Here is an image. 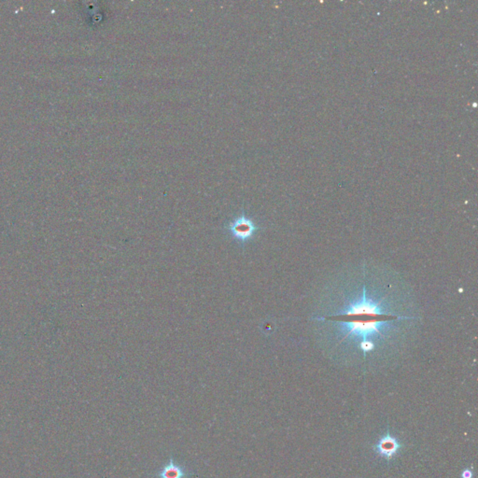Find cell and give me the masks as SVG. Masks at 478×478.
I'll return each instance as SVG.
<instances>
[{
	"mask_svg": "<svg viewBox=\"0 0 478 478\" xmlns=\"http://www.w3.org/2000/svg\"><path fill=\"white\" fill-rule=\"evenodd\" d=\"M327 289L312 319L331 358L383 362L399 355L418 325L411 289L395 273L364 263Z\"/></svg>",
	"mask_w": 478,
	"mask_h": 478,
	"instance_id": "obj_1",
	"label": "cell"
},
{
	"mask_svg": "<svg viewBox=\"0 0 478 478\" xmlns=\"http://www.w3.org/2000/svg\"><path fill=\"white\" fill-rule=\"evenodd\" d=\"M262 229L263 227L259 223L244 211L226 222L223 226L225 234L241 248H245L247 244L255 239L256 235Z\"/></svg>",
	"mask_w": 478,
	"mask_h": 478,
	"instance_id": "obj_2",
	"label": "cell"
},
{
	"mask_svg": "<svg viewBox=\"0 0 478 478\" xmlns=\"http://www.w3.org/2000/svg\"><path fill=\"white\" fill-rule=\"evenodd\" d=\"M402 448L398 439L393 436L391 433L387 432L379 439L378 444L375 446V450L379 456L390 460L396 454H398Z\"/></svg>",
	"mask_w": 478,
	"mask_h": 478,
	"instance_id": "obj_3",
	"label": "cell"
},
{
	"mask_svg": "<svg viewBox=\"0 0 478 478\" xmlns=\"http://www.w3.org/2000/svg\"><path fill=\"white\" fill-rule=\"evenodd\" d=\"M185 477L186 471L173 459L167 463L158 474L159 478H185Z\"/></svg>",
	"mask_w": 478,
	"mask_h": 478,
	"instance_id": "obj_4",
	"label": "cell"
},
{
	"mask_svg": "<svg viewBox=\"0 0 478 478\" xmlns=\"http://www.w3.org/2000/svg\"><path fill=\"white\" fill-rule=\"evenodd\" d=\"M473 472L472 470L470 469H465L462 474H461V478H473Z\"/></svg>",
	"mask_w": 478,
	"mask_h": 478,
	"instance_id": "obj_5",
	"label": "cell"
}]
</instances>
